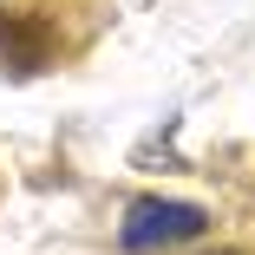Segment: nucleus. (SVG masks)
<instances>
[{
    "mask_svg": "<svg viewBox=\"0 0 255 255\" xmlns=\"http://www.w3.org/2000/svg\"><path fill=\"white\" fill-rule=\"evenodd\" d=\"M216 255H242V249H216Z\"/></svg>",
    "mask_w": 255,
    "mask_h": 255,
    "instance_id": "obj_3",
    "label": "nucleus"
},
{
    "mask_svg": "<svg viewBox=\"0 0 255 255\" xmlns=\"http://www.w3.org/2000/svg\"><path fill=\"white\" fill-rule=\"evenodd\" d=\"M196 236H210V210L203 203H177V196H137V203H125V223H118V249L125 255L183 249Z\"/></svg>",
    "mask_w": 255,
    "mask_h": 255,
    "instance_id": "obj_1",
    "label": "nucleus"
},
{
    "mask_svg": "<svg viewBox=\"0 0 255 255\" xmlns=\"http://www.w3.org/2000/svg\"><path fill=\"white\" fill-rule=\"evenodd\" d=\"M39 66H53V26L33 20L26 7H0V72H39Z\"/></svg>",
    "mask_w": 255,
    "mask_h": 255,
    "instance_id": "obj_2",
    "label": "nucleus"
}]
</instances>
